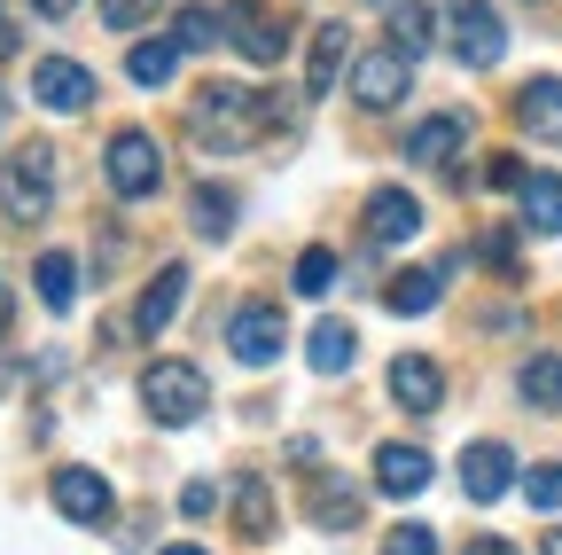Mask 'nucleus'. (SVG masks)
Segmentation results:
<instances>
[{
    "mask_svg": "<svg viewBox=\"0 0 562 555\" xmlns=\"http://www.w3.org/2000/svg\"><path fill=\"white\" fill-rule=\"evenodd\" d=\"M351 353H360V344H351V329H344V321H321V329L305 336V360H313L321 376H344V368H351Z\"/></svg>",
    "mask_w": 562,
    "mask_h": 555,
    "instance_id": "24",
    "label": "nucleus"
},
{
    "mask_svg": "<svg viewBox=\"0 0 562 555\" xmlns=\"http://www.w3.org/2000/svg\"><path fill=\"white\" fill-rule=\"evenodd\" d=\"M524 501H531L539 517H554V509H562V462H539V469H524Z\"/></svg>",
    "mask_w": 562,
    "mask_h": 555,
    "instance_id": "31",
    "label": "nucleus"
},
{
    "mask_svg": "<svg viewBox=\"0 0 562 555\" xmlns=\"http://www.w3.org/2000/svg\"><path fill=\"white\" fill-rule=\"evenodd\" d=\"M195 227H203V235H227V227H235V196H227L220 180L195 188Z\"/></svg>",
    "mask_w": 562,
    "mask_h": 555,
    "instance_id": "30",
    "label": "nucleus"
},
{
    "mask_svg": "<svg viewBox=\"0 0 562 555\" xmlns=\"http://www.w3.org/2000/svg\"><path fill=\"white\" fill-rule=\"evenodd\" d=\"M9 313H16V298H9V282H0V336H9Z\"/></svg>",
    "mask_w": 562,
    "mask_h": 555,
    "instance_id": "40",
    "label": "nucleus"
},
{
    "mask_svg": "<svg viewBox=\"0 0 562 555\" xmlns=\"http://www.w3.org/2000/svg\"><path fill=\"white\" fill-rule=\"evenodd\" d=\"M32 9H40V16H70V9H79V0H32Z\"/></svg>",
    "mask_w": 562,
    "mask_h": 555,
    "instance_id": "38",
    "label": "nucleus"
},
{
    "mask_svg": "<svg viewBox=\"0 0 562 555\" xmlns=\"http://www.w3.org/2000/svg\"><path fill=\"white\" fill-rule=\"evenodd\" d=\"M227 344H235L243 368H273L281 344H290V321H281V306H243V313L227 321Z\"/></svg>",
    "mask_w": 562,
    "mask_h": 555,
    "instance_id": "8",
    "label": "nucleus"
},
{
    "mask_svg": "<svg viewBox=\"0 0 562 555\" xmlns=\"http://www.w3.org/2000/svg\"><path fill=\"white\" fill-rule=\"evenodd\" d=\"M188 125L203 133L211 149H243V142H258L266 133V87H203L195 102H188Z\"/></svg>",
    "mask_w": 562,
    "mask_h": 555,
    "instance_id": "1",
    "label": "nucleus"
},
{
    "mask_svg": "<svg viewBox=\"0 0 562 555\" xmlns=\"http://www.w3.org/2000/svg\"><path fill=\"white\" fill-rule=\"evenodd\" d=\"M375 485H383L391 501H414L422 485H430V454H422V446H406V439L375 446Z\"/></svg>",
    "mask_w": 562,
    "mask_h": 555,
    "instance_id": "14",
    "label": "nucleus"
},
{
    "mask_svg": "<svg viewBox=\"0 0 562 555\" xmlns=\"http://www.w3.org/2000/svg\"><path fill=\"white\" fill-rule=\"evenodd\" d=\"M516 125L531 133V142H562V79H531L516 95Z\"/></svg>",
    "mask_w": 562,
    "mask_h": 555,
    "instance_id": "19",
    "label": "nucleus"
},
{
    "mask_svg": "<svg viewBox=\"0 0 562 555\" xmlns=\"http://www.w3.org/2000/svg\"><path fill=\"white\" fill-rule=\"evenodd\" d=\"M516 391H524L539 414H547V407H562V360H554V353H531V360H524V376H516Z\"/></svg>",
    "mask_w": 562,
    "mask_h": 555,
    "instance_id": "26",
    "label": "nucleus"
},
{
    "mask_svg": "<svg viewBox=\"0 0 562 555\" xmlns=\"http://www.w3.org/2000/svg\"><path fill=\"white\" fill-rule=\"evenodd\" d=\"M227 32L243 40L250 63H281V55H290V16H281L273 0H235V9H227Z\"/></svg>",
    "mask_w": 562,
    "mask_h": 555,
    "instance_id": "7",
    "label": "nucleus"
},
{
    "mask_svg": "<svg viewBox=\"0 0 562 555\" xmlns=\"http://www.w3.org/2000/svg\"><path fill=\"white\" fill-rule=\"evenodd\" d=\"M227 509H235V532H243V540H273V532H281L266 469H235V493H227Z\"/></svg>",
    "mask_w": 562,
    "mask_h": 555,
    "instance_id": "13",
    "label": "nucleus"
},
{
    "mask_svg": "<svg viewBox=\"0 0 562 555\" xmlns=\"http://www.w3.org/2000/svg\"><path fill=\"white\" fill-rule=\"evenodd\" d=\"M438 9H414V0H406V9H391V47L414 63V55H430V40H438Z\"/></svg>",
    "mask_w": 562,
    "mask_h": 555,
    "instance_id": "22",
    "label": "nucleus"
},
{
    "mask_svg": "<svg viewBox=\"0 0 562 555\" xmlns=\"http://www.w3.org/2000/svg\"><path fill=\"white\" fill-rule=\"evenodd\" d=\"M508 485H516V454H508L501 439H476V446L461 454V493H469V501H501Z\"/></svg>",
    "mask_w": 562,
    "mask_h": 555,
    "instance_id": "11",
    "label": "nucleus"
},
{
    "mask_svg": "<svg viewBox=\"0 0 562 555\" xmlns=\"http://www.w3.org/2000/svg\"><path fill=\"white\" fill-rule=\"evenodd\" d=\"M227 40V16H211V9H180L172 16V47L180 55H203V47H220Z\"/></svg>",
    "mask_w": 562,
    "mask_h": 555,
    "instance_id": "28",
    "label": "nucleus"
},
{
    "mask_svg": "<svg viewBox=\"0 0 562 555\" xmlns=\"http://www.w3.org/2000/svg\"><path fill=\"white\" fill-rule=\"evenodd\" d=\"M149 16H157V0H102V24L110 32H140Z\"/></svg>",
    "mask_w": 562,
    "mask_h": 555,
    "instance_id": "33",
    "label": "nucleus"
},
{
    "mask_svg": "<svg viewBox=\"0 0 562 555\" xmlns=\"http://www.w3.org/2000/svg\"><path fill=\"white\" fill-rule=\"evenodd\" d=\"M469 555H516V547H508V540H492V532H484V540H469Z\"/></svg>",
    "mask_w": 562,
    "mask_h": 555,
    "instance_id": "37",
    "label": "nucleus"
},
{
    "mask_svg": "<svg viewBox=\"0 0 562 555\" xmlns=\"http://www.w3.org/2000/svg\"><path fill=\"white\" fill-rule=\"evenodd\" d=\"M368 235H375V243H414V235H422V203H414L406 188H375V196H368Z\"/></svg>",
    "mask_w": 562,
    "mask_h": 555,
    "instance_id": "16",
    "label": "nucleus"
},
{
    "mask_svg": "<svg viewBox=\"0 0 562 555\" xmlns=\"http://www.w3.org/2000/svg\"><path fill=\"white\" fill-rule=\"evenodd\" d=\"M406 79H414V63H406L398 47H368L360 63H351V102H368V110H391V102L406 95Z\"/></svg>",
    "mask_w": 562,
    "mask_h": 555,
    "instance_id": "9",
    "label": "nucleus"
},
{
    "mask_svg": "<svg viewBox=\"0 0 562 555\" xmlns=\"http://www.w3.org/2000/svg\"><path fill=\"white\" fill-rule=\"evenodd\" d=\"M313 517H321L328 532H351V524H360V493H344V485L321 469V477H313Z\"/></svg>",
    "mask_w": 562,
    "mask_h": 555,
    "instance_id": "25",
    "label": "nucleus"
},
{
    "mask_svg": "<svg viewBox=\"0 0 562 555\" xmlns=\"http://www.w3.org/2000/svg\"><path fill=\"white\" fill-rule=\"evenodd\" d=\"M32 282H40V306L47 313H70V298H79V266H70V251H40Z\"/></svg>",
    "mask_w": 562,
    "mask_h": 555,
    "instance_id": "21",
    "label": "nucleus"
},
{
    "mask_svg": "<svg viewBox=\"0 0 562 555\" xmlns=\"http://www.w3.org/2000/svg\"><path fill=\"white\" fill-rule=\"evenodd\" d=\"M539 555H562V532H547V540H539Z\"/></svg>",
    "mask_w": 562,
    "mask_h": 555,
    "instance_id": "41",
    "label": "nucleus"
},
{
    "mask_svg": "<svg viewBox=\"0 0 562 555\" xmlns=\"http://www.w3.org/2000/svg\"><path fill=\"white\" fill-rule=\"evenodd\" d=\"M461 142H469V118H461V110H438V118H422V125H414L406 157H414V165H453Z\"/></svg>",
    "mask_w": 562,
    "mask_h": 555,
    "instance_id": "17",
    "label": "nucleus"
},
{
    "mask_svg": "<svg viewBox=\"0 0 562 555\" xmlns=\"http://www.w3.org/2000/svg\"><path fill=\"white\" fill-rule=\"evenodd\" d=\"M391 399H398L406 414H438V407H446V368L422 360V353H398V360H391Z\"/></svg>",
    "mask_w": 562,
    "mask_h": 555,
    "instance_id": "12",
    "label": "nucleus"
},
{
    "mask_svg": "<svg viewBox=\"0 0 562 555\" xmlns=\"http://www.w3.org/2000/svg\"><path fill=\"white\" fill-rule=\"evenodd\" d=\"M484 188H524V157H492L484 165Z\"/></svg>",
    "mask_w": 562,
    "mask_h": 555,
    "instance_id": "35",
    "label": "nucleus"
},
{
    "mask_svg": "<svg viewBox=\"0 0 562 555\" xmlns=\"http://www.w3.org/2000/svg\"><path fill=\"white\" fill-rule=\"evenodd\" d=\"M344 63H351V32H344V24H313V55H305V95H336Z\"/></svg>",
    "mask_w": 562,
    "mask_h": 555,
    "instance_id": "18",
    "label": "nucleus"
},
{
    "mask_svg": "<svg viewBox=\"0 0 562 555\" xmlns=\"http://www.w3.org/2000/svg\"><path fill=\"white\" fill-rule=\"evenodd\" d=\"M180 306H188V266H165L157 282L140 290V306H133V329H140V336H165Z\"/></svg>",
    "mask_w": 562,
    "mask_h": 555,
    "instance_id": "15",
    "label": "nucleus"
},
{
    "mask_svg": "<svg viewBox=\"0 0 562 555\" xmlns=\"http://www.w3.org/2000/svg\"><path fill=\"white\" fill-rule=\"evenodd\" d=\"M516 196H524V227H531V235H554V227H562V180H554V173H524Z\"/></svg>",
    "mask_w": 562,
    "mask_h": 555,
    "instance_id": "20",
    "label": "nucleus"
},
{
    "mask_svg": "<svg viewBox=\"0 0 562 555\" xmlns=\"http://www.w3.org/2000/svg\"><path fill=\"white\" fill-rule=\"evenodd\" d=\"M47 196H55V149L47 142L0 157V212L9 220H47Z\"/></svg>",
    "mask_w": 562,
    "mask_h": 555,
    "instance_id": "3",
    "label": "nucleus"
},
{
    "mask_svg": "<svg viewBox=\"0 0 562 555\" xmlns=\"http://www.w3.org/2000/svg\"><path fill=\"white\" fill-rule=\"evenodd\" d=\"M9 55H16V24H9V16H0V63H9Z\"/></svg>",
    "mask_w": 562,
    "mask_h": 555,
    "instance_id": "39",
    "label": "nucleus"
},
{
    "mask_svg": "<svg viewBox=\"0 0 562 555\" xmlns=\"http://www.w3.org/2000/svg\"><path fill=\"white\" fill-rule=\"evenodd\" d=\"M140 407H149L157 423H195L211 407V384H203L195 360H149L140 368Z\"/></svg>",
    "mask_w": 562,
    "mask_h": 555,
    "instance_id": "2",
    "label": "nucleus"
},
{
    "mask_svg": "<svg viewBox=\"0 0 562 555\" xmlns=\"http://www.w3.org/2000/svg\"><path fill=\"white\" fill-rule=\"evenodd\" d=\"M383 306H391V313H430V306H438V274H422V266L391 274V290H383Z\"/></svg>",
    "mask_w": 562,
    "mask_h": 555,
    "instance_id": "27",
    "label": "nucleus"
},
{
    "mask_svg": "<svg viewBox=\"0 0 562 555\" xmlns=\"http://www.w3.org/2000/svg\"><path fill=\"white\" fill-rule=\"evenodd\" d=\"M165 555H203V547H165Z\"/></svg>",
    "mask_w": 562,
    "mask_h": 555,
    "instance_id": "42",
    "label": "nucleus"
},
{
    "mask_svg": "<svg viewBox=\"0 0 562 555\" xmlns=\"http://www.w3.org/2000/svg\"><path fill=\"white\" fill-rule=\"evenodd\" d=\"M211 509H220V485H188L180 493V517H211Z\"/></svg>",
    "mask_w": 562,
    "mask_h": 555,
    "instance_id": "36",
    "label": "nucleus"
},
{
    "mask_svg": "<svg viewBox=\"0 0 562 555\" xmlns=\"http://www.w3.org/2000/svg\"><path fill=\"white\" fill-rule=\"evenodd\" d=\"M383 555H438V532L430 524H391L383 532Z\"/></svg>",
    "mask_w": 562,
    "mask_h": 555,
    "instance_id": "32",
    "label": "nucleus"
},
{
    "mask_svg": "<svg viewBox=\"0 0 562 555\" xmlns=\"http://www.w3.org/2000/svg\"><path fill=\"white\" fill-rule=\"evenodd\" d=\"M290 282H297V298H328V290H336V251H321V243H313V251L297 258Z\"/></svg>",
    "mask_w": 562,
    "mask_h": 555,
    "instance_id": "29",
    "label": "nucleus"
},
{
    "mask_svg": "<svg viewBox=\"0 0 562 555\" xmlns=\"http://www.w3.org/2000/svg\"><path fill=\"white\" fill-rule=\"evenodd\" d=\"M476 251H484V266H501V274H516V235H508V227H492V235H484Z\"/></svg>",
    "mask_w": 562,
    "mask_h": 555,
    "instance_id": "34",
    "label": "nucleus"
},
{
    "mask_svg": "<svg viewBox=\"0 0 562 555\" xmlns=\"http://www.w3.org/2000/svg\"><path fill=\"white\" fill-rule=\"evenodd\" d=\"M125 71H133V87H172V71H180V47H172V40H133Z\"/></svg>",
    "mask_w": 562,
    "mask_h": 555,
    "instance_id": "23",
    "label": "nucleus"
},
{
    "mask_svg": "<svg viewBox=\"0 0 562 555\" xmlns=\"http://www.w3.org/2000/svg\"><path fill=\"white\" fill-rule=\"evenodd\" d=\"M32 102L55 110V118L87 110V102H94V71H87V63H70V55H40V63H32Z\"/></svg>",
    "mask_w": 562,
    "mask_h": 555,
    "instance_id": "6",
    "label": "nucleus"
},
{
    "mask_svg": "<svg viewBox=\"0 0 562 555\" xmlns=\"http://www.w3.org/2000/svg\"><path fill=\"white\" fill-rule=\"evenodd\" d=\"M446 47L469 63V71H492V63L508 55L501 9H484V0H446Z\"/></svg>",
    "mask_w": 562,
    "mask_h": 555,
    "instance_id": "4",
    "label": "nucleus"
},
{
    "mask_svg": "<svg viewBox=\"0 0 562 555\" xmlns=\"http://www.w3.org/2000/svg\"><path fill=\"white\" fill-rule=\"evenodd\" d=\"M55 509L70 517V524H110V509H117V493H110V477L102 469H55Z\"/></svg>",
    "mask_w": 562,
    "mask_h": 555,
    "instance_id": "10",
    "label": "nucleus"
},
{
    "mask_svg": "<svg viewBox=\"0 0 562 555\" xmlns=\"http://www.w3.org/2000/svg\"><path fill=\"white\" fill-rule=\"evenodd\" d=\"M102 180H110V196H125V203L157 196V188H165V157H157V142H149L140 125H125L117 142L102 149Z\"/></svg>",
    "mask_w": 562,
    "mask_h": 555,
    "instance_id": "5",
    "label": "nucleus"
}]
</instances>
